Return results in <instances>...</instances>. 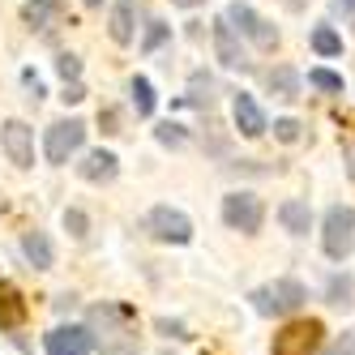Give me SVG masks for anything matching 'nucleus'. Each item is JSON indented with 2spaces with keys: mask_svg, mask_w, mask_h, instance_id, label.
<instances>
[{
  "mask_svg": "<svg viewBox=\"0 0 355 355\" xmlns=\"http://www.w3.org/2000/svg\"><path fill=\"white\" fill-rule=\"evenodd\" d=\"M86 329L94 334V343L103 351H120V347H129L137 338V313L129 304H98V309H90Z\"/></svg>",
  "mask_w": 355,
  "mask_h": 355,
  "instance_id": "obj_1",
  "label": "nucleus"
},
{
  "mask_svg": "<svg viewBox=\"0 0 355 355\" xmlns=\"http://www.w3.org/2000/svg\"><path fill=\"white\" fill-rule=\"evenodd\" d=\"M248 300H252V309H257L261 317H287V313H300L304 309L309 291H304L300 278H274L270 287H257Z\"/></svg>",
  "mask_w": 355,
  "mask_h": 355,
  "instance_id": "obj_2",
  "label": "nucleus"
},
{
  "mask_svg": "<svg viewBox=\"0 0 355 355\" xmlns=\"http://www.w3.org/2000/svg\"><path fill=\"white\" fill-rule=\"evenodd\" d=\"M321 248L329 261H347L355 252V210L351 206H329L321 223Z\"/></svg>",
  "mask_w": 355,
  "mask_h": 355,
  "instance_id": "obj_3",
  "label": "nucleus"
},
{
  "mask_svg": "<svg viewBox=\"0 0 355 355\" xmlns=\"http://www.w3.org/2000/svg\"><path fill=\"white\" fill-rule=\"evenodd\" d=\"M321 334H325V325H321L317 317L287 321V325L274 334V355H317V351H321Z\"/></svg>",
  "mask_w": 355,
  "mask_h": 355,
  "instance_id": "obj_4",
  "label": "nucleus"
},
{
  "mask_svg": "<svg viewBox=\"0 0 355 355\" xmlns=\"http://www.w3.org/2000/svg\"><path fill=\"white\" fill-rule=\"evenodd\" d=\"M223 223L232 227V232H240V236H257L261 223H266L261 197H252V193H227L223 197Z\"/></svg>",
  "mask_w": 355,
  "mask_h": 355,
  "instance_id": "obj_5",
  "label": "nucleus"
},
{
  "mask_svg": "<svg viewBox=\"0 0 355 355\" xmlns=\"http://www.w3.org/2000/svg\"><path fill=\"white\" fill-rule=\"evenodd\" d=\"M82 141H86V124L82 120H56L52 129H47V141H43V155H47V163H69L73 155L82 150Z\"/></svg>",
  "mask_w": 355,
  "mask_h": 355,
  "instance_id": "obj_6",
  "label": "nucleus"
},
{
  "mask_svg": "<svg viewBox=\"0 0 355 355\" xmlns=\"http://www.w3.org/2000/svg\"><path fill=\"white\" fill-rule=\"evenodd\" d=\"M146 232L163 240V244H189L193 240V223L184 210H175V206H155L146 214Z\"/></svg>",
  "mask_w": 355,
  "mask_h": 355,
  "instance_id": "obj_7",
  "label": "nucleus"
},
{
  "mask_svg": "<svg viewBox=\"0 0 355 355\" xmlns=\"http://www.w3.org/2000/svg\"><path fill=\"white\" fill-rule=\"evenodd\" d=\"M223 17L232 21L240 35H248L252 43L261 47V52H274V47H278V31H274V26H270V21H266L257 9H252V5H240V0H236V5H227V13H223Z\"/></svg>",
  "mask_w": 355,
  "mask_h": 355,
  "instance_id": "obj_8",
  "label": "nucleus"
},
{
  "mask_svg": "<svg viewBox=\"0 0 355 355\" xmlns=\"http://www.w3.org/2000/svg\"><path fill=\"white\" fill-rule=\"evenodd\" d=\"M43 351L47 355H90L94 351V334L86 325H56L43 334Z\"/></svg>",
  "mask_w": 355,
  "mask_h": 355,
  "instance_id": "obj_9",
  "label": "nucleus"
},
{
  "mask_svg": "<svg viewBox=\"0 0 355 355\" xmlns=\"http://www.w3.org/2000/svg\"><path fill=\"white\" fill-rule=\"evenodd\" d=\"M0 146H5V155H9V163L13 167H35V137H31V129L21 120H5L0 124Z\"/></svg>",
  "mask_w": 355,
  "mask_h": 355,
  "instance_id": "obj_10",
  "label": "nucleus"
},
{
  "mask_svg": "<svg viewBox=\"0 0 355 355\" xmlns=\"http://www.w3.org/2000/svg\"><path fill=\"white\" fill-rule=\"evenodd\" d=\"M78 175L90 184H112L120 175V159L112 155V150H86L82 163H78Z\"/></svg>",
  "mask_w": 355,
  "mask_h": 355,
  "instance_id": "obj_11",
  "label": "nucleus"
},
{
  "mask_svg": "<svg viewBox=\"0 0 355 355\" xmlns=\"http://www.w3.org/2000/svg\"><path fill=\"white\" fill-rule=\"evenodd\" d=\"M232 116H236V129H240L244 137H261V133L270 129V124H266V112L257 107V98L244 94V90L232 98Z\"/></svg>",
  "mask_w": 355,
  "mask_h": 355,
  "instance_id": "obj_12",
  "label": "nucleus"
},
{
  "mask_svg": "<svg viewBox=\"0 0 355 355\" xmlns=\"http://www.w3.org/2000/svg\"><path fill=\"white\" fill-rule=\"evenodd\" d=\"M214 52H218V60L227 64V69H244L248 60H244V52H240V39H236V26L227 17H218L214 21Z\"/></svg>",
  "mask_w": 355,
  "mask_h": 355,
  "instance_id": "obj_13",
  "label": "nucleus"
},
{
  "mask_svg": "<svg viewBox=\"0 0 355 355\" xmlns=\"http://www.w3.org/2000/svg\"><path fill=\"white\" fill-rule=\"evenodd\" d=\"M26 317H31V304L21 300V291L13 283H0V329L26 325Z\"/></svg>",
  "mask_w": 355,
  "mask_h": 355,
  "instance_id": "obj_14",
  "label": "nucleus"
},
{
  "mask_svg": "<svg viewBox=\"0 0 355 355\" xmlns=\"http://www.w3.org/2000/svg\"><path fill=\"white\" fill-rule=\"evenodd\" d=\"M278 223H283L291 236H309V227H313V210H309V201H300V197L283 201V206H278Z\"/></svg>",
  "mask_w": 355,
  "mask_h": 355,
  "instance_id": "obj_15",
  "label": "nucleus"
},
{
  "mask_svg": "<svg viewBox=\"0 0 355 355\" xmlns=\"http://www.w3.org/2000/svg\"><path fill=\"white\" fill-rule=\"evenodd\" d=\"M21 257H26L35 270H52V261H56L52 240H47L43 232H26V236H21Z\"/></svg>",
  "mask_w": 355,
  "mask_h": 355,
  "instance_id": "obj_16",
  "label": "nucleus"
},
{
  "mask_svg": "<svg viewBox=\"0 0 355 355\" xmlns=\"http://www.w3.org/2000/svg\"><path fill=\"white\" fill-rule=\"evenodd\" d=\"M266 86H270L274 98H295V94H300V73H295L291 64H278V69H270Z\"/></svg>",
  "mask_w": 355,
  "mask_h": 355,
  "instance_id": "obj_17",
  "label": "nucleus"
},
{
  "mask_svg": "<svg viewBox=\"0 0 355 355\" xmlns=\"http://www.w3.org/2000/svg\"><path fill=\"white\" fill-rule=\"evenodd\" d=\"M107 31H112L116 43H133V0H120V5L112 9Z\"/></svg>",
  "mask_w": 355,
  "mask_h": 355,
  "instance_id": "obj_18",
  "label": "nucleus"
},
{
  "mask_svg": "<svg viewBox=\"0 0 355 355\" xmlns=\"http://www.w3.org/2000/svg\"><path fill=\"white\" fill-rule=\"evenodd\" d=\"M52 13H60V0H26L21 5V21L35 31H43L47 21H52Z\"/></svg>",
  "mask_w": 355,
  "mask_h": 355,
  "instance_id": "obj_19",
  "label": "nucleus"
},
{
  "mask_svg": "<svg viewBox=\"0 0 355 355\" xmlns=\"http://www.w3.org/2000/svg\"><path fill=\"white\" fill-rule=\"evenodd\" d=\"M129 94H133V107H137V116H155V86H150V78H133L129 82Z\"/></svg>",
  "mask_w": 355,
  "mask_h": 355,
  "instance_id": "obj_20",
  "label": "nucleus"
},
{
  "mask_svg": "<svg viewBox=\"0 0 355 355\" xmlns=\"http://www.w3.org/2000/svg\"><path fill=\"white\" fill-rule=\"evenodd\" d=\"M325 295H329V304H338V309H347V304H355V283L347 274H334L325 283Z\"/></svg>",
  "mask_w": 355,
  "mask_h": 355,
  "instance_id": "obj_21",
  "label": "nucleus"
},
{
  "mask_svg": "<svg viewBox=\"0 0 355 355\" xmlns=\"http://www.w3.org/2000/svg\"><path fill=\"white\" fill-rule=\"evenodd\" d=\"M313 52H317V56H338V52H343V39H338V31L317 26V31H313Z\"/></svg>",
  "mask_w": 355,
  "mask_h": 355,
  "instance_id": "obj_22",
  "label": "nucleus"
},
{
  "mask_svg": "<svg viewBox=\"0 0 355 355\" xmlns=\"http://www.w3.org/2000/svg\"><path fill=\"white\" fill-rule=\"evenodd\" d=\"M159 146H171V150H184L189 146V133H184V124H175V120H163L159 129H155Z\"/></svg>",
  "mask_w": 355,
  "mask_h": 355,
  "instance_id": "obj_23",
  "label": "nucleus"
},
{
  "mask_svg": "<svg viewBox=\"0 0 355 355\" xmlns=\"http://www.w3.org/2000/svg\"><path fill=\"white\" fill-rule=\"evenodd\" d=\"M167 39H171V26H167V21H150V31H146V39H141V52H146V56L159 52Z\"/></svg>",
  "mask_w": 355,
  "mask_h": 355,
  "instance_id": "obj_24",
  "label": "nucleus"
},
{
  "mask_svg": "<svg viewBox=\"0 0 355 355\" xmlns=\"http://www.w3.org/2000/svg\"><path fill=\"white\" fill-rule=\"evenodd\" d=\"M309 86L329 90V94H343V78H338V73H329V69H313L309 73Z\"/></svg>",
  "mask_w": 355,
  "mask_h": 355,
  "instance_id": "obj_25",
  "label": "nucleus"
},
{
  "mask_svg": "<svg viewBox=\"0 0 355 355\" xmlns=\"http://www.w3.org/2000/svg\"><path fill=\"white\" fill-rule=\"evenodd\" d=\"M56 73H60L64 82H78V78H82V60L73 56V52H60V56H56Z\"/></svg>",
  "mask_w": 355,
  "mask_h": 355,
  "instance_id": "obj_26",
  "label": "nucleus"
},
{
  "mask_svg": "<svg viewBox=\"0 0 355 355\" xmlns=\"http://www.w3.org/2000/svg\"><path fill=\"white\" fill-rule=\"evenodd\" d=\"M64 232H69L73 240H86V232H90L86 214H82V210H64Z\"/></svg>",
  "mask_w": 355,
  "mask_h": 355,
  "instance_id": "obj_27",
  "label": "nucleus"
},
{
  "mask_svg": "<svg viewBox=\"0 0 355 355\" xmlns=\"http://www.w3.org/2000/svg\"><path fill=\"white\" fill-rule=\"evenodd\" d=\"M210 98H214V78H206V73H197V78H193V103H201V107H206Z\"/></svg>",
  "mask_w": 355,
  "mask_h": 355,
  "instance_id": "obj_28",
  "label": "nucleus"
},
{
  "mask_svg": "<svg viewBox=\"0 0 355 355\" xmlns=\"http://www.w3.org/2000/svg\"><path fill=\"white\" fill-rule=\"evenodd\" d=\"M329 13H334L343 26H355V0H329Z\"/></svg>",
  "mask_w": 355,
  "mask_h": 355,
  "instance_id": "obj_29",
  "label": "nucleus"
},
{
  "mask_svg": "<svg viewBox=\"0 0 355 355\" xmlns=\"http://www.w3.org/2000/svg\"><path fill=\"white\" fill-rule=\"evenodd\" d=\"M274 137L278 141H300V120H274Z\"/></svg>",
  "mask_w": 355,
  "mask_h": 355,
  "instance_id": "obj_30",
  "label": "nucleus"
},
{
  "mask_svg": "<svg viewBox=\"0 0 355 355\" xmlns=\"http://www.w3.org/2000/svg\"><path fill=\"white\" fill-rule=\"evenodd\" d=\"M325 355H355V334H338L334 343L325 347Z\"/></svg>",
  "mask_w": 355,
  "mask_h": 355,
  "instance_id": "obj_31",
  "label": "nucleus"
},
{
  "mask_svg": "<svg viewBox=\"0 0 355 355\" xmlns=\"http://www.w3.org/2000/svg\"><path fill=\"white\" fill-rule=\"evenodd\" d=\"M60 98H64V107H69V103H82V98H86V86H82V82H64Z\"/></svg>",
  "mask_w": 355,
  "mask_h": 355,
  "instance_id": "obj_32",
  "label": "nucleus"
},
{
  "mask_svg": "<svg viewBox=\"0 0 355 355\" xmlns=\"http://www.w3.org/2000/svg\"><path fill=\"white\" fill-rule=\"evenodd\" d=\"M155 325H159V334H171V338H189V334H184V325H175V321H167V317H163V321H155Z\"/></svg>",
  "mask_w": 355,
  "mask_h": 355,
  "instance_id": "obj_33",
  "label": "nucleus"
},
{
  "mask_svg": "<svg viewBox=\"0 0 355 355\" xmlns=\"http://www.w3.org/2000/svg\"><path fill=\"white\" fill-rule=\"evenodd\" d=\"M171 5H180V9H197L201 0H171Z\"/></svg>",
  "mask_w": 355,
  "mask_h": 355,
  "instance_id": "obj_34",
  "label": "nucleus"
},
{
  "mask_svg": "<svg viewBox=\"0 0 355 355\" xmlns=\"http://www.w3.org/2000/svg\"><path fill=\"white\" fill-rule=\"evenodd\" d=\"M86 5H103V0H86Z\"/></svg>",
  "mask_w": 355,
  "mask_h": 355,
  "instance_id": "obj_35",
  "label": "nucleus"
}]
</instances>
